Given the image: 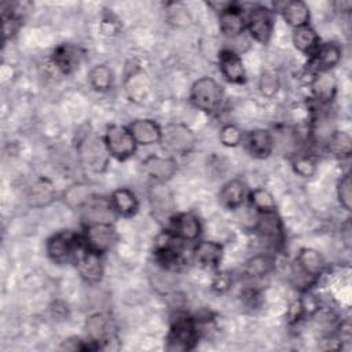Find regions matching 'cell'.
Wrapping results in <instances>:
<instances>
[{
	"label": "cell",
	"instance_id": "1",
	"mask_svg": "<svg viewBox=\"0 0 352 352\" xmlns=\"http://www.w3.org/2000/svg\"><path fill=\"white\" fill-rule=\"evenodd\" d=\"M223 96L224 94L221 85L210 77L198 78L192 84L190 92L192 104L206 113L216 111L223 102Z\"/></svg>",
	"mask_w": 352,
	"mask_h": 352
},
{
	"label": "cell",
	"instance_id": "2",
	"mask_svg": "<svg viewBox=\"0 0 352 352\" xmlns=\"http://www.w3.org/2000/svg\"><path fill=\"white\" fill-rule=\"evenodd\" d=\"M78 154L82 165L95 173L103 172L106 169L110 157L104 140L94 135H88L80 142Z\"/></svg>",
	"mask_w": 352,
	"mask_h": 352
},
{
	"label": "cell",
	"instance_id": "3",
	"mask_svg": "<svg viewBox=\"0 0 352 352\" xmlns=\"http://www.w3.org/2000/svg\"><path fill=\"white\" fill-rule=\"evenodd\" d=\"M103 140L109 154L121 161L133 155L138 146L129 129L121 125L109 126L106 129Z\"/></svg>",
	"mask_w": 352,
	"mask_h": 352
},
{
	"label": "cell",
	"instance_id": "4",
	"mask_svg": "<svg viewBox=\"0 0 352 352\" xmlns=\"http://www.w3.org/2000/svg\"><path fill=\"white\" fill-rule=\"evenodd\" d=\"M74 263L78 270L80 276L88 283H96L102 279L103 275V264L100 254L91 250L84 239L80 241V245L74 253Z\"/></svg>",
	"mask_w": 352,
	"mask_h": 352
},
{
	"label": "cell",
	"instance_id": "5",
	"mask_svg": "<svg viewBox=\"0 0 352 352\" xmlns=\"http://www.w3.org/2000/svg\"><path fill=\"white\" fill-rule=\"evenodd\" d=\"M161 143L170 153L186 154L195 146V135L184 124H169L162 129Z\"/></svg>",
	"mask_w": 352,
	"mask_h": 352
},
{
	"label": "cell",
	"instance_id": "6",
	"mask_svg": "<svg viewBox=\"0 0 352 352\" xmlns=\"http://www.w3.org/2000/svg\"><path fill=\"white\" fill-rule=\"evenodd\" d=\"M198 340L197 327L188 316H180L175 320L169 336L166 349L169 351H188L194 348Z\"/></svg>",
	"mask_w": 352,
	"mask_h": 352
},
{
	"label": "cell",
	"instance_id": "7",
	"mask_svg": "<svg viewBox=\"0 0 352 352\" xmlns=\"http://www.w3.org/2000/svg\"><path fill=\"white\" fill-rule=\"evenodd\" d=\"M245 23L248 25L252 37L256 41L265 44L270 41L274 30V12L267 7H253L249 11Z\"/></svg>",
	"mask_w": 352,
	"mask_h": 352
},
{
	"label": "cell",
	"instance_id": "8",
	"mask_svg": "<svg viewBox=\"0 0 352 352\" xmlns=\"http://www.w3.org/2000/svg\"><path fill=\"white\" fill-rule=\"evenodd\" d=\"M80 245V239L70 232H58L47 241V254L56 263L63 264L74 258V253Z\"/></svg>",
	"mask_w": 352,
	"mask_h": 352
},
{
	"label": "cell",
	"instance_id": "9",
	"mask_svg": "<svg viewBox=\"0 0 352 352\" xmlns=\"http://www.w3.org/2000/svg\"><path fill=\"white\" fill-rule=\"evenodd\" d=\"M116 230L111 223H95L87 226L84 242L91 250L102 254L111 248L116 242Z\"/></svg>",
	"mask_w": 352,
	"mask_h": 352
},
{
	"label": "cell",
	"instance_id": "10",
	"mask_svg": "<svg viewBox=\"0 0 352 352\" xmlns=\"http://www.w3.org/2000/svg\"><path fill=\"white\" fill-rule=\"evenodd\" d=\"M219 67L224 78L232 84H241L246 78L243 62L239 54L231 48H226L220 52Z\"/></svg>",
	"mask_w": 352,
	"mask_h": 352
},
{
	"label": "cell",
	"instance_id": "11",
	"mask_svg": "<svg viewBox=\"0 0 352 352\" xmlns=\"http://www.w3.org/2000/svg\"><path fill=\"white\" fill-rule=\"evenodd\" d=\"M128 129L132 133V136L138 144L148 146V144L161 142L162 129L153 120H148V118L135 120L133 122H131Z\"/></svg>",
	"mask_w": 352,
	"mask_h": 352
},
{
	"label": "cell",
	"instance_id": "12",
	"mask_svg": "<svg viewBox=\"0 0 352 352\" xmlns=\"http://www.w3.org/2000/svg\"><path fill=\"white\" fill-rule=\"evenodd\" d=\"M170 234L180 241H195L201 234V223L192 213H180L172 220Z\"/></svg>",
	"mask_w": 352,
	"mask_h": 352
},
{
	"label": "cell",
	"instance_id": "13",
	"mask_svg": "<svg viewBox=\"0 0 352 352\" xmlns=\"http://www.w3.org/2000/svg\"><path fill=\"white\" fill-rule=\"evenodd\" d=\"M143 169L155 182L162 183L175 175L177 169V164L170 157L150 155L143 161Z\"/></svg>",
	"mask_w": 352,
	"mask_h": 352
},
{
	"label": "cell",
	"instance_id": "14",
	"mask_svg": "<svg viewBox=\"0 0 352 352\" xmlns=\"http://www.w3.org/2000/svg\"><path fill=\"white\" fill-rule=\"evenodd\" d=\"M296 264H297V268L311 279L320 276L326 267V261L323 256L312 248L300 249L296 258Z\"/></svg>",
	"mask_w": 352,
	"mask_h": 352
},
{
	"label": "cell",
	"instance_id": "15",
	"mask_svg": "<svg viewBox=\"0 0 352 352\" xmlns=\"http://www.w3.org/2000/svg\"><path fill=\"white\" fill-rule=\"evenodd\" d=\"M246 150L249 151V154L254 158H267L274 147V136L271 135V132L265 131V129H254L252 132L248 133L246 136Z\"/></svg>",
	"mask_w": 352,
	"mask_h": 352
},
{
	"label": "cell",
	"instance_id": "16",
	"mask_svg": "<svg viewBox=\"0 0 352 352\" xmlns=\"http://www.w3.org/2000/svg\"><path fill=\"white\" fill-rule=\"evenodd\" d=\"M82 208H84L82 219L87 223V226L95 224V223H111V220L114 219V214H117L110 201H104V199L98 201L92 198Z\"/></svg>",
	"mask_w": 352,
	"mask_h": 352
},
{
	"label": "cell",
	"instance_id": "17",
	"mask_svg": "<svg viewBox=\"0 0 352 352\" xmlns=\"http://www.w3.org/2000/svg\"><path fill=\"white\" fill-rule=\"evenodd\" d=\"M219 25H220V30L223 32L224 36L235 38L243 33L245 19H243L241 10L235 4H231V7H228L223 12H220Z\"/></svg>",
	"mask_w": 352,
	"mask_h": 352
},
{
	"label": "cell",
	"instance_id": "18",
	"mask_svg": "<svg viewBox=\"0 0 352 352\" xmlns=\"http://www.w3.org/2000/svg\"><path fill=\"white\" fill-rule=\"evenodd\" d=\"M257 232L270 242L280 243L283 239V227L279 216L275 212L260 213L256 224Z\"/></svg>",
	"mask_w": 352,
	"mask_h": 352
},
{
	"label": "cell",
	"instance_id": "19",
	"mask_svg": "<svg viewBox=\"0 0 352 352\" xmlns=\"http://www.w3.org/2000/svg\"><path fill=\"white\" fill-rule=\"evenodd\" d=\"M285 18V21L293 26L294 29L308 26L309 22V8L304 1L294 0L282 3L279 10Z\"/></svg>",
	"mask_w": 352,
	"mask_h": 352
},
{
	"label": "cell",
	"instance_id": "20",
	"mask_svg": "<svg viewBox=\"0 0 352 352\" xmlns=\"http://www.w3.org/2000/svg\"><path fill=\"white\" fill-rule=\"evenodd\" d=\"M81 51L72 44H62L54 52V63L63 73H72L81 62Z\"/></svg>",
	"mask_w": 352,
	"mask_h": 352
},
{
	"label": "cell",
	"instance_id": "21",
	"mask_svg": "<svg viewBox=\"0 0 352 352\" xmlns=\"http://www.w3.org/2000/svg\"><path fill=\"white\" fill-rule=\"evenodd\" d=\"M312 92L315 98L322 102H330L337 91V81L330 72H318L312 80Z\"/></svg>",
	"mask_w": 352,
	"mask_h": 352
},
{
	"label": "cell",
	"instance_id": "22",
	"mask_svg": "<svg viewBox=\"0 0 352 352\" xmlns=\"http://www.w3.org/2000/svg\"><path fill=\"white\" fill-rule=\"evenodd\" d=\"M110 204H111L114 212L120 216H124V217H129V216L135 214L138 208H139L138 198H136L135 192L131 191L129 188L116 190L111 194Z\"/></svg>",
	"mask_w": 352,
	"mask_h": 352
},
{
	"label": "cell",
	"instance_id": "23",
	"mask_svg": "<svg viewBox=\"0 0 352 352\" xmlns=\"http://www.w3.org/2000/svg\"><path fill=\"white\" fill-rule=\"evenodd\" d=\"M194 256L201 265L216 268L221 261L223 246L214 241H202L195 246Z\"/></svg>",
	"mask_w": 352,
	"mask_h": 352
},
{
	"label": "cell",
	"instance_id": "24",
	"mask_svg": "<svg viewBox=\"0 0 352 352\" xmlns=\"http://www.w3.org/2000/svg\"><path fill=\"white\" fill-rule=\"evenodd\" d=\"M341 59V48L337 43L320 44L314 55V63L318 72H329Z\"/></svg>",
	"mask_w": 352,
	"mask_h": 352
},
{
	"label": "cell",
	"instance_id": "25",
	"mask_svg": "<svg viewBox=\"0 0 352 352\" xmlns=\"http://www.w3.org/2000/svg\"><path fill=\"white\" fill-rule=\"evenodd\" d=\"M293 44L298 51L314 56L320 45V40L318 33L311 26H302L294 29Z\"/></svg>",
	"mask_w": 352,
	"mask_h": 352
},
{
	"label": "cell",
	"instance_id": "26",
	"mask_svg": "<svg viewBox=\"0 0 352 352\" xmlns=\"http://www.w3.org/2000/svg\"><path fill=\"white\" fill-rule=\"evenodd\" d=\"M220 202L227 209H236L245 199V184L241 180H230L226 183L219 194Z\"/></svg>",
	"mask_w": 352,
	"mask_h": 352
},
{
	"label": "cell",
	"instance_id": "27",
	"mask_svg": "<svg viewBox=\"0 0 352 352\" xmlns=\"http://www.w3.org/2000/svg\"><path fill=\"white\" fill-rule=\"evenodd\" d=\"M55 197V190L52 187V184L48 180L40 179L37 180L28 192V199L30 201V204L33 206H43L47 205L52 201V198Z\"/></svg>",
	"mask_w": 352,
	"mask_h": 352
},
{
	"label": "cell",
	"instance_id": "28",
	"mask_svg": "<svg viewBox=\"0 0 352 352\" xmlns=\"http://www.w3.org/2000/svg\"><path fill=\"white\" fill-rule=\"evenodd\" d=\"M329 151L336 157H348L352 151V139L348 132L334 131L326 142Z\"/></svg>",
	"mask_w": 352,
	"mask_h": 352
},
{
	"label": "cell",
	"instance_id": "29",
	"mask_svg": "<svg viewBox=\"0 0 352 352\" xmlns=\"http://www.w3.org/2000/svg\"><path fill=\"white\" fill-rule=\"evenodd\" d=\"M87 331L94 341H103L110 336L111 320L103 314H96L87 320Z\"/></svg>",
	"mask_w": 352,
	"mask_h": 352
},
{
	"label": "cell",
	"instance_id": "30",
	"mask_svg": "<svg viewBox=\"0 0 352 352\" xmlns=\"http://www.w3.org/2000/svg\"><path fill=\"white\" fill-rule=\"evenodd\" d=\"M274 268V258L268 254H256L245 264V272L249 276L260 278L270 274Z\"/></svg>",
	"mask_w": 352,
	"mask_h": 352
},
{
	"label": "cell",
	"instance_id": "31",
	"mask_svg": "<svg viewBox=\"0 0 352 352\" xmlns=\"http://www.w3.org/2000/svg\"><path fill=\"white\" fill-rule=\"evenodd\" d=\"M88 78L92 88L99 92L109 91L113 84V73L106 65H96L95 67H92Z\"/></svg>",
	"mask_w": 352,
	"mask_h": 352
},
{
	"label": "cell",
	"instance_id": "32",
	"mask_svg": "<svg viewBox=\"0 0 352 352\" xmlns=\"http://www.w3.org/2000/svg\"><path fill=\"white\" fill-rule=\"evenodd\" d=\"M92 199V190L87 184H74L65 192V202L72 208H81Z\"/></svg>",
	"mask_w": 352,
	"mask_h": 352
},
{
	"label": "cell",
	"instance_id": "33",
	"mask_svg": "<svg viewBox=\"0 0 352 352\" xmlns=\"http://www.w3.org/2000/svg\"><path fill=\"white\" fill-rule=\"evenodd\" d=\"M249 201L252 206L260 213L275 212L276 204L272 194L265 188H256L249 194Z\"/></svg>",
	"mask_w": 352,
	"mask_h": 352
},
{
	"label": "cell",
	"instance_id": "34",
	"mask_svg": "<svg viewBox=\"0 0 352 352\" xmlns=\"http://www.w3.org/2000/svg\"><path fill=\"white\" fill-rule=\"evenodd\" d=\"M294 170L302 177H311L316 172V160L314 155L301 154L293 161Z\"/></svg>",
	"mask_w": 352,
	"mask_h": 352
},
{
	"label": "cell",
	"instance_id": "35",
	"mask_svg": "<svg viewBox=\"0 0 352 352\" xmlns=\"http://www.w3.org/2000/svg\"><path fill=\"white\" fill-rule=\"evenodd\" d=\"M337 195L341 206L345 210H351L352 206V182L351 173H345L337 186Z\"/></svg>",
	"mask_w": 352,
	"mask_h": 352
},
{
	"label": "cell",
	"instance_id": "36",
	"mask_svg": "<svg viewBox=\"0 0 352 352\" xmlns=\"http://www.w3.org/2000/svg\"><path fill=\"white\" fill-rule=\"evenodd\" d=\"M219 138H220V142L227 147H235L243 140V135H242L241 129L231 124L224 125L221 128Z\"/></svg>",
	"mask_w": 352,
	"mask_h": 352
},
{
	"label": "cell",
	"instance_id": "37",
	"mask_svg": "<svg viewBox=\"0 0 352 352\" xmlns=\"http://www.w3.org/2000/svg\"><path fill=\"white\" fill-rule=\"evenodd\" d=\"M151 201H153V208H155L160 212H168L172 208L170 197L168 195L165 188H155V191H153Z\"/></svg>",
	"mask_w": 352,
	"mask_h": 352
},
{
	"label": "cell",
	"instance_id": "38",
	"mask_svg": "<svg viewBox=\"0 0 352 352\" xmlns=\"http://www.w3.org/2000/svg\"><path fill=\"white\" fill-rule=\"evenodd\" d=\"M279 88V81L278 77L274 73H264L260 78V89L263 95L265 96H272Z\"/></svg>",
	"mask_w": 352,
	"mask_h": 352
},
{
	"label": "cell",
	"instance_id": "39",
	"mask_svg": "<svg viewBox=\"0 0 352 352\" xmlns=\"http://www.w3.org/2000/svg\"><path fill=\"white\" fill-rule=\"evenodd\" d=\"M232 283V278L228 272H219L216 274V276L213 278V282H212V287L219 292V293H223L226 292Z\"/></svg>",
	"mask_w": 352,
	"mask_h": 352
},
{
	"label": "cell",
	"instance_id": "40",
	"mask_svg": "<svg viewBox=\"0 0 352 352\" xmlns=\"http://www.w3.org/2000/svg\"><path fill=\"white\" fill-rule=\"evenodd\" d=\"M232 3H228V1H209L208 6L212 7L214 11H219V12H223L226 11L228 7H231Z\"/></svg>",
	"mask_w": 352,
	"mask_h": 352
}]
</instances>
